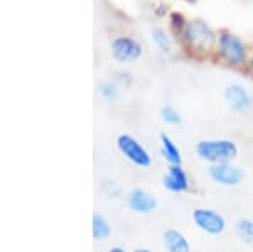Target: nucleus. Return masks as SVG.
I'll return each instance as SVG.
<instances>
[{"label": "nucleus", "mask_w": 253, "mask_h": 252, "mask_svg": "<svg viewBox=\"0 0 253 252\" xmlns=\"http://www.w3.org/2000/svg\"><path fill=\"white\" fill-rule=\"evenodd\" d=\"M166 252H191V244L181 230L169 229L164 232Z\"/></svg>", "instance_id": "9b49d317"}, {"label": "nucleus", "mask_w": 253, "mask_h": 252, "mask_svg": "<svg viewBox=\"0 0 253 252\" xmlns=\"http://www.w3.org/2000/svg\"><path fill=\"white\" fill-rule=\"evenodd\" d=\"M100 93H101V97H103L105 100H108V101L118 100V90H117L115 83H112V81H101V83H100Z\"/></svg>", "instance_id": "f3484780"}, {"label": "nucleus", "mask_w": 253, "mask_h": 252, "mask_svg": "<svg viewBox=\"0 0 253 252\" xmlns=\"http://www.w3.org/2000/svg\"><path fill=\"white\" fill-rule=\"evenodd\" d=\"M112 56L122 64L133 63L142 56V44L132 36H117L112 41Z\"/></svg>", "instance_id": "39448f33"}, {"label": "nucleus", "mask_w": 253, "mask_h": 252, "mask_svg": "<svg viewBox=\"0 0 253 252\" xmlns=\"http://www.w3.org/2000/svg\"><path fill=\"white\" fill-rule=\"evenodd\" d=\"M216 50H218L219 58L226 64H230V66H242V64L247 63L248 58L247 43L240 36L233 34V32L230 31L219 32Z\"/></svg>", "instance_id": "7ed1b4c3"}, {"label": "nucleus", "mask_w": 253, "mask_h": 252, "mask_svg": "<svg viewBox=\"0 0 253 252\" xmlns=\"http://www.w3.org/2000/svg\"><path fill=\"white\" fill-rule=\"evenodd\" d=\"M224 100L230 105L231 110L235 112H245L250 108L252 105V97L250 93L245 90V87L238 83L228 85L226 90H224Z\"/></svg>", "instance_id": "9d476101"}, {"label": "nucleus", "mask_w": 253, "mask_h": 252, "mask_svg": "<svg viewBox=\"0 0 253 252\" xmlns=\"http://www.w3.org/2000/svg\"><path fill=\"white\" fill-rule=\"evenodd\" d=\"M117 148L122 152V156L126 157L132 164L138 166V168H149L152 164V156L149 154V151L130 134L118 136Z\"/></svg>", "instance_id": "20e7f679"}, {"label": "nucleus", "mask_w": 253, "mask_h": 252, "mask_svg": "<svg viewBox=\"0 0 253 252\" xmlns=\"http://www.w3.org/2000/svg\"><path fill=\"white\" fill-rule=\"evenodd\" d=\"M162 185L172 193H182L189 190V178L181 164H172L167 168L164 178H162Z\"/></svg>", "instance_id": "1a4fd4ad"}, {"label": "nucleus", "mask_w": 253, "mask_h": 252, "mask_svg": "<svg viewBox=\"0 0 253 252\" xmlns=\"http://www.w3.org/2000/svg\"><path fill=\"white\" fill-rule=\"evenodd\" d=\"M108 252H126L124 247H120V246H115V247H112V249H108Z\"/></svg>", "instance_id": "6ab92c4d"}, {"label": "nucleus", "mask_w": 253, "mask_h": 252, "mask_svg": "<svg viewBox=\"0 0 253 252\" xmlns=\"http://www.w3.org/2000/svg\"><path fill=\"white\" fill-rule=\"evenodd\" d=\"M133 252H152V251H150V249H135Z\"/></svg>", "instance_id": "aec40b11"}, {"label": "nucleus", "mask_w": 253, "mask_h": 252, "mask_svg": "<svg viewBox=\"0 0 253 252\" xmlns=\"http://www.w3.org/2000/svg\"><path fill=\"white\" fill-rule=\"evenodd\" d=\"M193 222L199 230L210 235H219L226 230V218L213 208H196Z\"/></svg>", "instance_id": "423d86ee"}, {"label": "nucleus", "mask_w": 253, "mask_h": 252, "mask_svg": "<svg viewBox=\"0 0 253 252\" xmlns=\"http://www.w3.org/2000/svg\"><path fill=\"white\" fill-rule=\"evenodd\" d=\"M161 154H162V157L169 162V166L181 164L182 162V154L179 151L177 144H175L167 134H161Z\"/></svg>", "instance_id": "f8f14e48"}, {"label": "nucleus", "mask_w": 253, "mask_h": 252, "mask_svg": "<svg viewBox=\"0 0 253 252\" xmlns=\"http://www.w3.org/2000/svg\"><path fill=\"white\" fill-rule=\"evenodd\" d=\"M126 205L135 213H150L157 208V200L144 188H133L126 195Z\"/></svg>", "instance_id": "6e6552de"}, {"label": "nucleus", "mask_w": 253, "mask_h": 252, "mask_svg": "<svg viewBox=\"0 0 253 252\" xmlns=\"http://www.w3.org/2000/svg\"><path fill=\"white\" fill-rule=\"evenodd\" d=\"M196 154L210 164H221L238 156V146L231 139H205L196 144Z\"/></svg>", "instance_id": "f03ea898"}, {"label": "nucleus", "mask_w": 253, "mask_h": 252, "mask_svg": "<svg viewBox=\"0 0 253 252\" xmlns=\"http://www.w3.org/2000/svg\"><path fill=\"white\" fill-rule=\"evenodd\" d=\"M235 232L243 242L253 244V220H250V218H238L235 223Z\"/></svg>", "instance_id": "4468645a"}, {"label": "nucleus", "mask_w": 253, "mask_h": 252, "mask_svg": "<svg viewBox=\"0 0 253 252\" xmlns=\"http://www.w3.org/2000/svg\"><path fill=\"white\" fill-rule=\"evenodd\" d=\"M152 39H154V43H156L162 51H170V48H172V41H170V36L167 34L164 29H159V27H157V29H154L152 31Z\"/></svg>", "instance_id": "2eb2a0df"}, {"label": "nucleus", "mask_w": 253, "mask_h": 252, "mask_svg": "<svg viewBox=\"0 0 253 252\" xmlns=\"http://www.w3.org/2000/svg\"><path fill=\"white\" fill-rule=\"evenodd\" d=\"M93 239L95 241H108L112 235V225L107 220V217H103L101 213H93Z\"/></svg>", "instance_id": "ddd939ff"}, {"label": "nucleus", "mask_w": 253, "mask_h": 252, "mask_svg": "<svg viewBox=\"0 0 253 252\" xmlns=\"http://www.w3.org/2000/svg\"><path fill=\"white\" fill-rule=\"evenodd\" d=\"M161 115H162V119H164V122H167V124H170V125H179L182 122L181 113H179L177 108H174L172 105L162 107Z\"/></svg>", "instance_id": "dca6fc26"}, {"label": "nucleus", "mask_w": 253, "mask_h": 252, "mask_svg": "<svg viewBox=\"0 0 253 252\" xmlns=\"http://www.w3.org/2000/svg\"><path fill=\"white\" fill-rule=\"evenodd\" d=\"M170 24H172V27L175 31L181 34L182 29L186 27V24H187V20H184V17H182V14H179V12H174L172 15H170Z\"/></svg>", "instance_id": "a211bd4d"}, {"label": "nucleus", "mask_w": 253, "mask_h": 252, "mask_svg": "<svg viewBox=\"0 0 253 252\" xmlns=\"http://www.w3.org/2000/svg\"><path fill=\"white\" fill-rule=\"evenodd\" d=\"M250 71H252V75H253V54H252V58H250Z\"/></svg>", "instance_id": "412c9836"}, {"label": "nucleus", "mask_w": 253, "mask_h": 252, "mask_svg": "<svg viewBox=\"0 0 253 252\" xmlns=\"http://www.w3.org/2000/svg\"><path fill=\"white\" fill-rule=\"evenodd\" d=\"M208 176L221 186H236L243 180V171L233 162H221V164H211L208 169Z\"/></svg>", "instance_id": "0eeeda50"}, {"label": "nucleus", "mask_w": 253, "mask_h": 252, "mask_svg": "<svg viewBox=\"0 0 253 252\" xmlns=\"http://www.w3.org/2000/svg\"><path fill=\"white\" fill-rule=\"evenodd\" d=\"M181 38L182 43L191 51L199 52V54H208L218 44V34H216L210 24L201 19L187 20L186 27L181 32Z\"/></svg>", "instance_id": "f257e3e1"}]
</instances>
